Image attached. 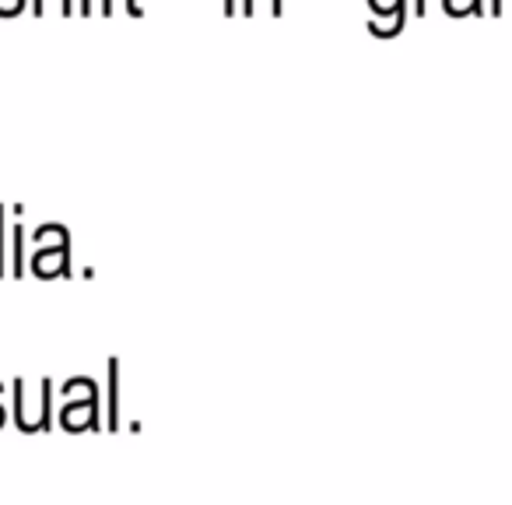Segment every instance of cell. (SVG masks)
I'll list each match as a JSON object with an SVG mask.
<instances>
[{"mask_svg":"<svg viewBox=\"0 0 512 505\" xmlns=\"http://www.w3.org/2000/svg\"><path fill=\"white\" fill-rule=\"evenodd\" d=\"M0 271H4V211H0Z\"/></svg>","mask_w":512,"mask_h":505,"instance_id":"2","label":"cell"},{"mask_svg":"<svg viewBox=\"0 0 512 505\" xmlns=\"http://www.w3.org/2000/svg\"><path fill=\"white\" fill-rule=\"evenodd\" d=\"M260 8L278 11V0H246V11H260Z\"/></svg>","mask_w":512,"mask_h":505,"instance_id":"1","label":"cell"}]
</instances>
